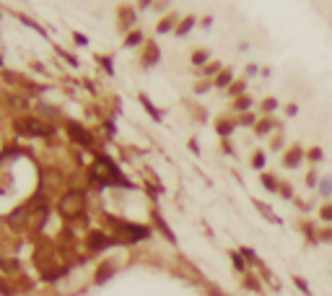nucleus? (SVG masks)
<instances>
[{
	"label": "nucleus",
	"mask_w": 332,
	"mask_h": 296,
	"mask_svg": "<svg viewBox=\"0 0 332 296\" xmlns=\"http://www.w3.org/2000/svg\"><path fill=\"white\" fill-rule=\"evenodd\" d=\"M260 185H262L267 192H278V187H280V180H278L275 174H267V172H262V174H260Z\"/></svg>",
	"instance_id": "6ab92c4d"
},
{
	"label": "nucleus",
	"mask_w": 332,
	"mask_h": 296,
	"mask_svg": "<svg viewBox=\"0 0 332 296\" xmlns=\"http://www.w3.org/2000/svg\"><path fill=\"white\" fill-rule=\"evenodd\" d=\"M96 60H99L101 68H107V73H114V68H112V57H109V55H96Z\"/></svg>",
	"instance_id": "f704fd0d"
},
{
	"label": "nucleus",
	"mask_w": 332,
	"mask_h": 296,
	"mask_svg": "<svg viewBox=\"0 0 332 296\" xmlns=\"http://www.w3.org/2000/svg\"><path fill=\"white\" fill-rule=\"evenodd\" d=\"M285 114H288V117H296V114H299V107H296V104H285Z\"/></svg>",
	"instance_id": "58836bf2"
},
{
	"label": "nucleus",
	"mask_w": 332,
	"mask_h": 296,
	"mask_svg": "<svg viewBox=\"0 0 332 296\" xmlns=\"http://www.w3.org/2000/svg\"><path fill=\"white\" fill-rule=\"evenodd\" d=\"M146 39H148V36H146L140 29H133L130 34H125L122 45H125V47H143V45H146Z\"/></svg>",
	"instance_id": "2eb2a0df"
},
{
	"label": "nucleus",
	"mask_w": 332,
	"mask_h": 296,
	"mask_svg": "<svg viewBox=\"0 0 332 296\" xmlns=\"http://www.w3.org/2000/svg\"><path fill=\"white\" fill-rule=\"evenodd\" d=\"M246 86H249V83H246V78H236L234 83H231V86H229V96L231 99H239V96H244L246 94Z\"/></svg>",
	"instance_id": "a211bd4d"
},
{
	"label": "nucleus",
	"mask_w": 332,
	"mask_h": 296,
	"mask_svg": "<svg viewBox=\"0 0 332 296\" xmlns=\"http://www.w3.org/2000/svg\"><path fill=\"white\" fill-rule=\"evenodd\" d=\"M200 26H205V29H211V26H213V16H202Z\"/></svg>",
	"instance_id": "ea45409f"
},
{
	"label": "nucleus",
	"mask_w": 332,
	"mask_h": 296,
	"mask_svg": "<svg viewBox=\"0 0 332 296\" xmlns=\"http://www.w3.org/2000/svg\"><path fill=\"white\" fill-rule=\"evenodd\" d=\"M283 148H285V135H283V130H280V133L273 135V141H270V151L278 153V151H283Z\"/></svg>",
	"instance_id": "bb28decb"
},
{
	"label": "nucleus",
	"mask_w": 332,
	"mask_h": 296,
	"mask_svg": "<svg viewBox=\"0 0 332 296\" xmlns=\"http://www.w3.org/2000/svg\"><path fill=\"white\" fill-rule=\"evenodd\" d=\"M195 26H197V16L187 13V16H182V21H179V26H177L174 36H177V39H182V36H187V34H190Z\"/></svg>",
	"instance_id": "f8f14e48"
},
{
	"label": "nucleus",
	"mask_w": 332,
	"mask_h": 296,
	"mask_svg": "<svg viewBox=\"0 0 332 296\" xmlns=\"http://www.w3.org/2000/svg\"><path fill=\"white\" fill-rule=\"evenodd\" d=\"M190 63H192L195 68H205L208 63H211V50H208V47H197V50H192Z\"/></svg>",
	"instance_id": "ddd939ff"
},
{
	"label": "nucleus",
	"mask_w": 332,
	"mask_h": 296,
	"mask_svg": "<svg viewBox=\"0 0 332 296\" xmlns=\"http://www.w3.org/2000/svg\"><path fill=\"white\" fill-rule=\"evenodd\" d=\"M278 195H280V198H285V200H294V187H291V182H280Z\"/></svg>",
	"instance_id": "2f4dec72"
},
{
	"label": "nucleus",
	"mask_w": 332,
	"mask_h": 296,
	"mask_svg": "<svg viewBox=\"0 0 332 296\" xmlns=\"http://www.w3.org/2000/svg\"><path fill=\"white\" fill-rule=\"evenodd\" d=\"M153 3H156V0H138L135 8H138V11H146V8H153Z\"/></svg>",
	"instance_id": "4c0bfd02"
},
{
	"label": "nucleus",
	"mask_w": 332,
	"mask_h": 296,
	"mask_svg": "<svg viewBox=\"0 0 332 296\" xmlns=\"http://www.w3.org/2000/svg\"><path fill=\"white\" fill-rule=\"evenodd\" d=\"M257 114L255 112H244V114H236V125H239V128H255V125H257Z\"/></svg>",
	"instance_id": "5701e85b"
},
{
	"label": "nucleus",
	"mask_w": 332,
	"mask_h": 296,
	"mask_svg": "<svg viewBox=\"0 0 332 296\" xmlns=\"http://www.w3.org/2000/svg\"><path fill=\"white\" fill-rule=\"evenodd\" d=\"M135 24H138V8H133V6H117V29L122 31V34H130L133 29H135Z\"/></svg>",
	"instance_id": "39448f33"
},
{
	"label": "nucleus",
	"mask_w": 332,
	"mask_h": 296,
	"mask_svg": "<svg viewBox=\"0 0 332 296\" xmlns=\"http://www.w3.org/2000/svg\"><path fill=\"white\" fill-rule=\"evenodd\" d=\"M211 89H216L211 78H202L200 83H195V86H192V91H195V94H205V91H211Z\"/></svg>",
	"instance_id": "c85d7f7f"
},
{
	"label": "nucleus",
	"mask_w": 332,
	"mask_h": 296,
	"mask_svg": "<svg viewBox=\"0 0 332 296\" xmlns=\"http://www.w3.org/2000/svg\"><path fill=\"white\" fill-rule=\"evenodd\" d=\"M89 180L94 182V185H117V187H130V182L125 180L122 174H119V169H117V164L109 159V156H104V153H99L96 156V161H94V166L89 169Z\"/></svg>",
	"instance_id": "f257e3e1"
},
{
	"label": "nucleus",
	"mask_w": 332,
	"mask_h": 296,
	"mask_svg": "<svg viewBox=\"0 0 332 296\" xmlns=\"http://www.w3.org/2000/svg\"><path fill=\"white\" fill-rule=\"evenodd\" d=\"M179 21H182V16L174 13V11H169L166 16L158 18V24H156V34H174L177 26H179Z\"/></svg>",
	"instance_id": "6e6552de"
},
{
	"label": "nucleus",
	"mask_w": 332,
	"mask_h": 296,
	"mask_svg": "<svg viewBox=\"0 0 332 296\" xmlns=\"http://www.w3.org/2000/svg\"><path fill=\"white\" fill-rule=\"evenodd\" d=\"M257 73H260V68H257L255 63H252V65H246V78H249V75H257Z\"/></svg>",
	"instance_id": "a19ab883"
},
{
	"label": "nucleus",
	"mask_w": 332,
	"mask_h": 296,
	"mask_svg": "<svg viewBox=\"0 0 332 296\" xmlns=\"http://www.w3.org/2000/svg\"><path fill=\"white\" fill-rule=\"evenodd\" d=\"M234 81H236V78H234V70H231V68H223V70L213 78V86L221 89V91H229V86H231Z\"/></svg>",
	"instance_id": "9b49d317"
},
{
	"label": "nucleus",
	"mask_w": 332,
	"mask_h": 296,
	"mask_svg": "<svg viewBox=\"0 0 332 296\" xmlns=\"http://www.w3.org/2000/svg\"><path fill=\"white\" fill-rule=\"evenodd\" d=\"M255 135H260V138H267V135H273L275 130H278V120L275 117H260L257 120V125H255Z\"/></svg>",
	"instance_id": "1a4fd4ad"
},
{
	"label": "nucleus",
	"mask_w": 332,
	"mask_h": 296,
	"mask_svg": "<svg viewBox=\"0 0 332 296\" xmlns=\"http://www.w3.org/2000/svg\"><path fill=\"white\" fill-rule=\"evenodd\" d=\"M324 161V151L319 148V146H312L309 151H306V164L309 166H319Z\"/></svg>",
	"instance_id": "4be33fe9"
},
{
	"label": "nucleus",
	"mask_w": 332,
	"mask_h": 296,
	"mask_svg": "<svg viewBox=\"0 0 332 296\" xmlns=\"http://www.w3.org/2000/svg\"><path fill=\"white\" fill-rule=\"evenodd\" d=\"M301 161H306V151L301 143H291L285 151H283V166L285 169H299Z\"/></svg>",
	"instance_id": "423d86ee"
},
{
	"label": "nucleus",
	"mask_w": 332,
	"mask_h": 296,
	"mask_svg": "<svg viewBox=\"0 0 332 296\" xmlns=\"http://www.w3.org/2000/svg\"><path fill=\"white\" fill-rule=\"evenodd\" d=\"M319 219L324 224H332V200H327L324 205H319Z\"/></svg>",
	"instance_id": "cd10ccee"
},
{
	"label": "nucleus",
	"mask_w": 332,
	"mask_h": 296,
	"mask_svg": "<svg viewBox=\"0 0 332 296\" xmlns=\"http://www.w3.org/2000/svg\"><path fill=\"white\" fill-rule=\"evenodd\" d=\"M236 128H239V125H236V117H234V120H231V117H218V120H216V133H218L223 141H229L231 133H234Z\"/></svg>",
	"instance_id": "9d476101"
},
{
	"label": "nucleus",
	"mask_w": 332,
	"mask_h": 296,
	"mask_svg": "<svg viewBox=\"0 0 332 296\" xmlns=\"http://www.w3.org/2000/svg\"><path fill=\"white\" fill-rule=\"evenodd\" d=\"M252 96H249V94H244V96H239V99H234L231 102V109L236 112V114H244V112H252Z\"/></svg>",
	"instance_id": "f3484780"
},
{
	"label": "nucleus",
	"mask_w": 332,
	"mask_h": 296,
	"mask_svg": "<svg viewBox=\"0 0 332 296\" xmlns=\"http://www.w3.org/2000/svg\"><path fill=\"white\" fill-rule=\"evenodd\" d=\"M73 42H75V47H86L89 45V36L80 34V31H73Z\"/></svg>",
	"instance_id": "72a5a7b5"
},
{
	"label": "nucleus",
	"mask_w": 332,
	"mask_h": 296,
	"mask_svg": "<svg viewBox=\"0 0 332 296\" xmlns=\"http://www.w3.org/2000/svg\"><path fill=\"white\" fill-rule=\"evenodd\" d=\"M65 130H68V138H70L75 146H80V148H91V146H94V135H91L86 128H80L75 120H68V122H65Z\"/></svg>",
	"instance_id": "20e7f679"
},
{
	"label": "nucleus",
	"mask_w": 332,
	"mask_h": 296,
	"mask_svg": "<svg viewBox=\"0 0 332 296\" xmlns=\"http://www.w3.org/2000/svg\"><path fill=\"white\" fill-rule=\"evenodd\" d=\"M231 260H234V265H236L239 273L246 270V263H244V258H241V252H231Z\"/></svg>",
	"instance_id": "473e14b6"
},
{
	"label": "nucleus",
	"mask_w": 332,
	"mask_h": 296,
	"mask_svg": "<svg viewBox=\"0 0 332 296\" xmlns=\"http://www.w3.org/2000/svg\"><path fill=\"white\" fill-rule=\"evenodd\" d=\"M107 244H112V239H109L107 234H101V231H91V234H89V249H91V252H99V249H104Z\"/></svg>",
	"instance_id": "4468645a"
},
{
	"label": "nucleus",
	"mask_w": 332,
	"mask_h": 296,
	"mask_svg": "<svg viewBox=\"0 0 332 296\" xmlns=\"http://www.w3.org/2000/svg\"><path fill=\"white\" fill-rule=\"evenodd\" d=\"M280 107V102L275 99V96H267V99H262V104H260V114L262 117H273V112Z\"/></svg>",
	"instance_id": "412c9836"
},
{
	"label": "nucleus",
	"mask_w": 332,
	"mask_h": 296,
	"mask_svg": "<svg viewBox=\"0 0 332 296\" xmlns=\"http://www.w3.org/2000/svg\"><path fill=\"white\" fill-rule=\"evenodd\" d=\"M255 205H257V210H260V213H262V216H265V219H270V221H273V224H280V219H278V216H275V213H273V210H270V208H267V203H255Z\"/></svg>",
	"instance_id": "c756f323"
},
{
	"label": "nucleus",
	"mask_w": 332,
	"mask_h": 296,
	"mask_svg": "<svg viewBox=\"0 0 332 296\" xmlns=\"http://www.w3.org/2000/svg\"><path fill=\"white\" fill-rule=\"evenodd\" d=\"M221 70H223V63H221V60H211V63H208V65L202 68V75L213 81V78H216Z\"/></svg>",
	"instance_id": "b1692460"
},
{
	"label": "nucleus",
	"mask_w": 332,
	"mask_h": 296,
	"mask_svg": "<svg viewBox=\"0 0 332 296\" xmlns=\"http://www.w3.org/2000/svg\"><path fill=\"white\" fill-rule=\"evenodd\" d=\"M169 6H172V0H156V3H153V8H156L158 13H163Z\"/></svg>",
	"instance_id": "e433bc0d"
},
{
	"label": "nucleus",
	"mask_w": 332,
	"mask_h": 296,
	"mask_svg": "<svg viewBox=\"0 0 332 296\" xmlns=\"http://www.w3.org/2000/svg\"><path fill=\"white\" fill-rule=\"evenodd\" d=\"M138 99H140V104H143V109H146V112H148V114H151V117H153L156 122H161V112H158V109L153 107V102H151V99H148L146 94H140Z\"/></svg>",
	"instance_id": "393cba45"
},
{
	"label": "nucleus",
	"mask_w": 332,
	"mask_h": 296,
	"mask_svg": "<svg viewBox=\"0 0 332 296\" xmlns=\"http://www.w3.org/2000/svg\"><path fill=\"white\" fill-rule=\"evenodd\" d=\"M249 166L257 169V172L262 174V172H265V166H267V153H265L262 148H255L252 156H249Z\"/></svg>",
	"instance_id": "dca6fc26"
},
{
	"label": "nucleus",
	"mask_w": 332,
	"mask_h": 296,
	"mask_svg": "<svg viewBox=\"0 0 332 296\" xmlns=\"http://www.w3.org/2000/svg\"><path fill=\"white\" fill-rule=\"evenodd\" d=\"M112 273H114V270H112V265H104V268H101V270L96 273V281L101 283V281H107V278H109Z\"/></svg>",
	"instance_id": "c9c22d12"
},
{
	"label": "nucleus",
	"mask_w": 332,
	"mask_h": 296,
	"mask_svg": "<svg viewBox=\"0 0 332 296\" xmlns=\"http://www.w3.org/2000/svg\"><path fill=\"white\" fill-rule=\"evenodd\" d=\"M319 195H322V200L327 203L329 198H332V174H322V180H319Z\"/></svg>",
	"instance_id": "aec40b11"
},
{
	"label": "nucleus",
	"mask_w": 332,
	"mask_h": 296,
	"mask_svg": "<svg viewBox=\"0 0 332 296\" xmlns=\"http://www.w3.org/2000/svg\"><path fill=\"white\" fill-rule=\"evenodd\" d=\"M317 242H322V244H332V226H329V224L317 229Z\"/></svg>",
	"instance_id": "a878e982"
},
{
	"label": "nucleus",
	"mask_w": 332,
	"mask_h": 296,
	"mask_svg": "<svg viewBox=\"0 0 332 296\" xmlns=\"http://www.w3.org/2000/svg\"><path fill=\"white\" fill-rule=\"evenodd\" d=\"M16 130L21 135H34V138H42V135H52L55 128L50 120H39V117H18L16 120Z\"/></svg>",
	"instance_id": "7ed1b4c3"
},
{
	"label": "nucleus",
	"mask_w": 332,
	"mask_h": 296,
	"mask_svg": "<svg viewBox=\"0 0 332 296\" xmlns=\"http://www.w3.org/2000/svg\"><path fill=\"white\" fill-rule=\"evenodd\" d=\"M57 213L65 221H75L86 213V195L80 190H68L60 200H57Z\"/></svg>",
	"instance_id": "f03ea898"
},
{
	"label": "nucleus",
	"mask_w": 332,
	"mask_h": 296,
	"mask_svg": "<svg viewBox=\"0 0 332 296\" xmlns=\"http://www.w3.org/2000/svg\"><path fill=\"white\" fill-rule=\"evenodd\" d=\"M161 60V47L156 45V39H146V45L140 47V65L143 68H153Z\"/></svg>",
	"instance_id": "0eeeda50"
},
{
	"label": "nucleus",
	"mask_w": 332,
	"mask_h": 296,
	"mask_svg": "<svg viewBox=\"0 0 332 296\" xmlns=\"http://www.w3.org/2000/svg\"><path fill=\"white\" fill-rule=\"evenodd\" d=\"M294 283H296V288H299L304 296H314V293H312V288H309V281H306V278H301V275H294Z\"/></svg>",
	"instance_id": "7c9ffc66"
}]
</instances>
